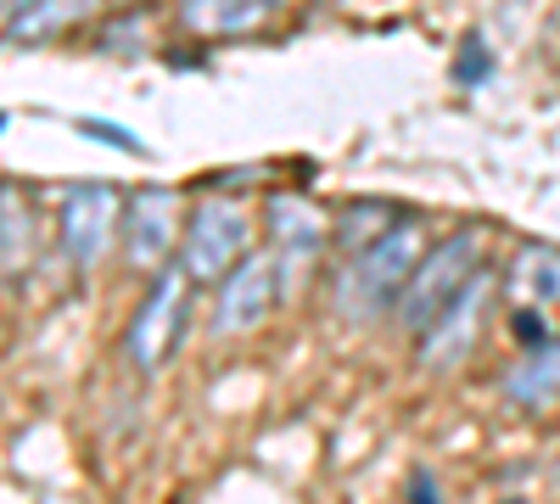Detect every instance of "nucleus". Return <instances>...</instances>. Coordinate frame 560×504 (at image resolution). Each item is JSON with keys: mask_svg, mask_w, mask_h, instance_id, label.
<instances>
[{"mask_svg": "<svg viewBox=\"0 0 560 504\" xmlns=\"http://www.w3.org/2000/svg\"><path fill=\"white\" fill-rule=\"evenodd\" d=\"M415 488H420V499H415V504H438V488H432V477H420Z\"/></svg>", "mask_w": 560, "mask_h": 504, "instance_id": "18", "label": "nucleus"}, {"mask_svg": "<svg viewBox=\"0 0 560 504\" xmlns=\"http://www.w3.org/2000/svg\"><path fill=\"white\" fill-rule=\"evenodd\" d=\"M124 224V197L118 186H102V179H84V186H73L62 197V213H57V236H62V253L73 263H96L113 236Z\"/></svg>", "mask_w": 560, "mask_h": 504, "instance_id": "5", "label": "nucleus"}, {"mask_svg": "<svg viewBox=\"0 0 560 504\" xmlns=\"http://www.w3.org/2000/svg\"><path fill=\"white\" fill-rule=\"evenodd\" d=\"M275 269H280L275 253H247L236 269H230V281L219 286V303H213V331L219 337H242L269 314V303L280 292Z\"/></svg>", "mask_w": 560, "mask_h": 504, "instance_id": "6", "label": "nucleus"}, {"mask_svg": "<svg viewBox=\"0 0 560 504\" xmlns=\"http://www.w3.org/2000/svg\"><path fill=\"white\" fill-rule=\"evenodd\" d=\"M477 253H482V236H477V231L443 236L427 258H420L415 281H409V292H404V303H398V326L415 331V337H427L438 319L454 308V297L477 281V269H482Z\"/></svg>", "mask_w": 560, "mask_h": 504, "instance_id": "2", "label": "nucleus"}, {"mask_svg": "<svg viewBox=\"0 0 560 504\" xmlns=\"http://www.w3.org/2000/svg\"><path fill=\"white\" fill-rule=\"evenodd\" d=\"M191 286H197V281H191L179 263L158 269V281L147 286V297H140V308H135V319H129V337H124L135 371H147V376L163 371V359L174 353V342H179V331H185Z\"/></svg>", "mask_w": 560, "mask_h": 504, "instance_id": "3", "label": "nucleus"}, {"mask_svg": "<svg viewBox=\"0 0 560 504\" xmlns=\"http://www.w3.org/2000/svg\"><path fill=\"white\" fill-rule=\"evenodd\" d=\"M269 236H275V263L280 269H298L319 253L325 242V219L308 197H287V191H275L269 197Z\"/></svg>", "mask_w": 560, "mask_h": 504, "instance_id": "9", "label": "nucleus"}, {"mask_svg": "<svg viewBox=\"0 0 560 504\" xmlns=\"http://www.w3.org/2000/svg\"><path fill=\"white\" fill-rule=\"evenodd\" d=\"M427 253H432V247H427V231H420L415 219L387 224V236H382V242H370L364 253H353V263L342 269V281H337V303H342V314H353V319H376L382 308H398Z\"/></svg>", "mask_w": 560, "mask_h": 504, "instance_id": "1", "label": "nucleus"}, {"mask_svg": "<svg viewBox=\"0 0 560 504\" xmlns=\"http://www.w3.org/2000/svg\"><path fill=\"white\" fill-rule=\"evenodd\" d=\"M488 68H493L488 45H482V39H465V57L454 62V79H459V84H482V79H488Z\"/></svg>", "mask_w": 560, "mask_h": 504, "instance_id": "17", "label": "nucleus"}, {"mask_svg": "<svg viewBox=\"0 0 560 504\" xmlns=\"http://www.w3.org/2000/svg\"><path fill=\"white\" fill-rule=\"evenodd\" d=\"M84 7H62V0H23V7H7V39L39 45L51 39L57 28H68Z\"/></svg>", "mask_w": 560, "mask_h": 504, "instance_id": "13", "label": "nucleus"}, {"mask_svg": "<svg viewBox=\"0 0 560 504\" xmlns=\"http://www.w3.org/2000/svg\"><path fill=\"white\" fill-rule=\"evenodd\" d=\"M510 337H516L527 353H538L555 331H549V319H544V308H516V314H510Z\"/></svg>", "mask_w": 560, "mask_h": 504, "instance_id": "16", "label": "nucleus"}, {"mask_svg": "<svg viewBox=\"0 0 560 504\" xmlns=\"http://www.w3.org/2000/svg\"><path fill=\"white\" fill-rule=\"evenodd\" d=\"M179 202L168 186H147V191H135L129 202V219H124V247H129V263L140 269H168V253L185 242L179 231Z\"/></svg>", "mask_w": 560, "mask_h": 504, "instance_id": "7", "label": "nucleus"}, {"mask_svg": "<svg viewBox=\"0 0 560 504\" xmlns=\"http://www.w3.org/2000/svg\"><path fill=\"white\" fill-rule=\"evenodd\" d=\"M247 258V213L224 197H208L197 202L191 224H185V242H179V269L191 281H230V269Z\"/></svg>", "mask_w": 560, "mask_h": 504, "instance_id": "4", "label": "nucleus"}, {"mask_svg": "<svg viewBox=\"0 0 560 504\" xmlns=\"http://www.w3.org/2000/svg\"><path fill=\"white\" fill-rule=\"evenodd\" d=\"M504 398L522 409H544L560 398V331L538 353H522V364L504 376Z\"/></svg>", "mask_w": 560, "mask_h": 504, "instance_id": "10", "label": "nucleus"}, {"mask_svg": "<svg viewBox=\"0 0 560 504\" xmlns=\"http://www.w3.org/2000/svg\"><path fill=\"white\" fill-rule=\"evenodd\" d=\"M269 0H202V7H185V23L202 34H247L269 17Z\"/></svg>", "mask_w": 560, "mask_h": 504, "instance_id": "12", "label": "nucleus"}, {"mask_svg": "<svg viewBox=\"0 0 560 504\" xmlns=\"http://www.w3.org/2000/svg\"><path fill=\"white\" fill-rule=\"evenodd\" d=\"M0 213H7V269H18V258L28 253V208H23L18 186L0 191Z\"/></svg>", "mask_w": 560, "mask_h": 504, "instance_id": "14", "label": "nucleus"}, {"mask_svg": "<svg viewBox=\"0 0 560 504\" xmlns=\"http://www.w3.org/2000/svg\"><path fill=\"white\" fill-rule=\"evenodd\" d=\"M79 134H96L102 146H118V152H129V157H147V141H140L135 129L113 124V118H79Z\"/></svg>", "mask_w": 560, "mask_h": 504, "instance_id": "15", "label": "nucleus"}, {"mask_svg": "<svg viewBox=\"0 0 560 504\" xmlns=\"http://www.w3.org/2000/svg\"><path fill=\"white\" fill-rule=\"evenodd\" d=\"M488 292H493V274L477 269V281L454 297V308L438 319V326L420 337V364H432V371H454V364L471 353L477 331H482V308H488Z\"/></svg>", "mask_w": 560, "mask_h": 504, "instance_id": "8", "label": "nucleus"}, {"mask_svg": "<svg viewBox=\"0 0 560 504\" xmlns=\"http://www.w3.org/2000/svg\"><path fill=\"white\" fill-rule=\"evenodd\" d=\"M510 286H516L522 308H549L560 303V253L549 247H522L510 263Z\"/></svg>", "mask_w": 560, "mask_h": 504, "instance_id": "11", "label": "nucleus"}]
</instances>
